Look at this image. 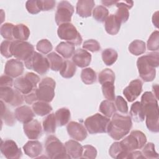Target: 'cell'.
I'll use <instances>...</instances> for the list:
<instances>
[{
  "mask_svg": "<svg viewBox=\"0 0 159 159\" xmlns=\"http://www.w3.org/2000/svg\"><path fill=\"white\" fill-rule=\"evenodd\" d=\"M73 12L74 7L70 2L67 1H60L57 5L55 16L56 24L59 26L62 24L70 22Z\"/></svg>",
  "mask_w": 159,
  "mask_h": 159,
  "instance_id": "12",
  "label": "cell"
},
{
  "mask_svg": "<svg viewBox=\"0 0 159 159\" xmlns=\"http://www.w3.org/2000/svg\"><path fill=\"white\" fill-rule=\"evenodd\" d=\"M159 53L151 52L140 57L137 61L140 77L145 82L152 81L156 76L155 68L159 65Z\"/></svg>",
  "mask_w": 159,
  "mask_h": 159,
  "instance_id": "2",
  "label": "cell"
},
{
  "mask_svg": "<svg viewBox=\"0 0 159 159\" xmlns=\"http://www.w3.org/2000/svg\"><path fill=\"white\" fill-rule=\"evenodd\" d=\"M145 43L140 40H135L132 41L129 46V52L136 56L143 54L145 52Z\"/></svg>",
  "mask_w": 159,
  "mask_h": 159,
  "instance_id": "39",
  "label": "cell"
},
{
  "mask_svg": "<svg viewBox=\"0 0 159 159\" xmlns=\"http://www.w3.org/2000/svg\"><path fill=\"white\" fill-rule=\"evenodd\" d=\"M83 48L91 52H97L100 50L101 46L99 43L94 39H89L84 42Z\"/></svg>",
  "mask_w": 159,
  "mask_h": 159,
  "instance_id": "49",
  "label": "cell"
},
{
  "mask_svg": "<svg viewBox=\"0 0 159 159\" xmlns=\"http://www.w3.org/2000/svg\"><path fill=\"white\" fill-rule=\"evenodd\" d=\"M66 130L68 135L77 141L84 140L88 135L87 131L83 125L75 121H71L68 123Z\"/></svg>",
  "mask_w": 159,
  "mask_h": 159,
  "instance_id": "15",
  "label": "cell"
},
{
  "mask_svg": "<svg viewBox=\"0 0 159 159\" xmlns=\"http://www.w3.org/2000/svg\"><path fill=\"white\" fill-rule=\"evenodd\" d=\"M119 142L124 151L129 153L137 149L142 148L147 142V137L142 131L133 130L129 135Z\"/></svg>",
  "mask_w": 159,
  "mask_h": 159,
  "instance_id": "5",
  "label": "cell"
},
{
  "mask_svg": "<svg viewBox=\"0 0 159 159\" xmlns=\"http://www.w3.org/2000/svg\"><path fill=\"white\" fill-rule=\"evenodd\" d=\"M56 83L50 77L43 78L37 88V96L38 100L50 102L52 101L55 96V88Z\"/></svg>",
  "mask_w": 159,
  "mask_h": 159,
  "instance_id": "10",
  "label": "cell"
},
{
  "mask_svg": "<svg viewBox=\"0 0 159 159\" xmlns=\"http://www.w3.org/2000/svg\"><path fill=\"white\" fill-rule=\"evenodd\" d=\"M76 71V67L73 61L65 60L63 61V65L60 70L61 76L65 78H72Z\"/></svg>",
  "mask_w": 159,
  "mask_h": 159,
  "instance_id": "33",
  "label": "cell"
},
{
  "mask_svg": "<svg viewBox=\"0 0 159 159\" xmlns=\"http://www.w3.org/2000/svg\"><path fill=\"white\" fill-rule=\"evenodd\" d=\"M117 1H102L101 2L103 5L107 6V7H110L112 5L116 4Z\"/></svg>",
  "mask_w": 159,
  "mask_h": 159,
  "instance_id": "56",
  "label": "cell"
},
{
  "mask_svg": "<svg viewBox=\"0 0 159 159\" xmlns=\"http://www.w3.org/2000/svg\"><path fill=\"white\" fill-rule=\"evenodd\" d=\"M37 88L34 89L30 93H29L27 94H25L24 96V101H25V102L27 104H33L34 102H35L38 100L37 96V92H36Z\"/></svg>",
  "mask_w": 159,
  "mask_h": 159,
  "instance_id": "53",
  "label": "cell"
},
{
  "mask_svg": "<svg viewBox=\"0 0 159 159\" xmlns=\"http://www.w3.org/2000/svg\"><path fill=\"white\" fill-rule=\"evenodd\" d=\"M99 111L107 117H111L116 112L115 104L109 100L102 101L99 107Z\"/></svg>",
  "mask_w": 159,
  "mask_h": 159,
  "instance_id": "36",
  "label": "cell"
},
{
  "mask_svg": "<svg viewBox=\"0 0 159 159\" xmlns=\"http://www.w3.org/2000/svg\"><path fill=\"white\" fill-rule=\"evenodd\" d=\"M104 22L105 30L107 34L114 35L119 32L121 24L117 20L114 14L108 16Z\"/></svg>",
  "mask_w": 159,
  "mask_h": 159,
  "instance_id": "25",
  "label": "cell"
},
{
  "mask_svg": "<svg viewBox=\"0 0 159 159\" xmlns=\"http://www.w3.org/2000/svg\"><path fill=\"white\" fill-rule=\"evenodd\" d=\"M15 25L12 23L6 22L1 26L0 32L1 36L7 40H13V30Z\"/></svg>",
  "mask_w": 159,
  "mask_h": 159,
  "instance_id": "43",
  "label": "cell"
},
{
  "mask_svg": "<svg viewBox=\"0 0 159 159\" xmlns=\"http://www.w3.org/2000/svg\"><path fill=\"white\" fill-rule=\"evenodd\" d=\"M24 72L23 63L18 59H11L7 61L4 67V73L11 78H17Z\"/></svg>",
  "mask_w": 159,
  "mask_h": 159,
  "instance_id": "19",
  "label": "cell"
},
{
  "mask_svg": "<svg viewBox=\"0 0 159 159\" xmlns=\"http://www.w3.org/2000/svg\"><path fill=\"white\" fill-rule=\"evenodd\" d=\"M43 131L47 134H54L55 132L57 120L54 113L48 114L43 120L42 123Z\"/></svg>",
  "mask_w": 159,
  "mask_h": 159,
  "instance_id": "32",
  "label": "cell"
},
{
  "mask_svg": "<svg viewBox=\"0 0 159 159\" xmlns=\"http://www.w3.org/2000/svg\"><path fill=\"white\" fill-rule=\"evenodd\" d=\"M36 48L40 53L45 55L52 50L53 46L48 40L42 39L37 42Z\"/></svg>",
  "mask_w": 159,
  "mask_h": 159,
  "instance_id": "46",
  "label": "cell"
},
{
  "mask_svg": "<svg viewBox=\"0 0 159 159\" xmlns=\"http://www.w3.org/2000/svg\"><path fill=\"white\" fill-rule=\"evenodd\" d=\"M130 118L134 122H143L145 118L144 110L139 101H136L133 103L130 107Z\"/></svg>",
  "mask_w": 159,
  "mask_h": 159,
  "instance_id": "26",
  "label": "cell"
},
{
  "mask_svg": "<svg viewBox=\"0 0 159 159\" xmlns=\"http://www.w3.org/2000/svg\"><path fill=\"white\" fill-rule=\"evenodd\" d=\"M45 148L50 158H70L65 145L55 136H48L45 142Z\"/></svg>",
  "mask_w": 159,
  "mask_h": 159,
  "instance_id": "4",
  "label": "cell"
},
{
  "mask_svg": "<svg viewBox=\"0 0 159 159\" xmlns=\"http://www.w3.org/2000/svg\"><path fill=\"white\" fill-rule=\"evenodd\" d=\"M115 106L116 109L122 114H127L128 112L127 103L120 96H117L115 98Z\"/></svg>",
  "mask_w": 159,
  "mask_h": 159,
  "instance_id": "48",
  "label": "cell"
},
{
  "mask_svg": "<svg viewBox=\"0 0 159 159\" xmlns=\"http://www.w3.org/2000/svg\"><path fill=\"white\" fill-rule=\"evenodd\" d=\"M33 110L28 106H19L15 110L16 119L21 123L25 124L34 119V114Z\"/></svg>",
  "mask_w": 159,
  "mask_h": 159,
  "instance_id": "21",
  "label": "cell"
},
{
  "mask_svg": "<svg viewBox=\"0 0 159 159\" xmlns=\"http://www.w3.org/2000/svg\"><path fill=\"white\" fill-rule=\"evenodd\" d=\"M57 34L60 39L73 45H79L82 42V37L76 28L71 23H65L58 26Z\"/></svg>",
  "mask_w": 159,
  "mask_h": 159,
  "instance_id": "8",
  "label": "cell"
},
{
  "mask_svg": "<svg viewBox=\"0 0 159 159\" xmlns=\"http://www.w3.org/2000/svg\"><path fill=\"white\" fill-rule=\"evenodd\" d=\"M0 98L1 101L12 106H19L24 101L22 93L12 87H0Z\"/></svg>",
  "mask_w": 159,
  "mask_h": 159,
  "instance_id": "13",
  "label": "cell"
},
{
  "mask_svg": "<svg viewBox=\"0 0 159 159\" xmlns=\"http://www.w3.org/2000/svg\"><path fill=\"white\" fill-rule=\"evenodd\" d=\"M23 149L26 155L30 158H36L42 153L43 147L38 140H29L23 146Z\"/></svg>",
  "mask_w": 159,
  "mask_h": 159,
  "instance_id": "23",
  "label": "cell"
},
{
  "mask_svg": "<svg viewBox=\"0 0 159 159\" xmlns=\"http://www.w3.org/2000/svg\"><path fill=\"white\" fill-rule=\"evenodd\" d=\"M115 78L116 76L114 72L109 68H105L99 73L98 76V81L101 84L106 81H111L114 83Z\"/></svg>",
  "mask_w": 159,
  "mask_h": 159,
  "instance_id": "42",
  "label": "cell"
},
{
  "mask_svg": "<svg viewBox=\"0 0 159 159\" xmlns=\"http://www.w3.org/2000/svg\"><path fill=\"white\" fill-rule=\"evenodd\" d=\"M30 30L27 26L23 24L15 25L13 30V37L16 40L25 41L30 36Z\"/></svg>",
  "mask_w": 159,
  "mask_h": 159,
  "instance_id": "27",
  "label": "cell"
},
{
  "mask_svg": "<svg viewBox=\"0 0 159 159\" xmlns=\"http://www.w3.org/2000/svg\"><path fill=\"white\" fill-rule=\"evenodd\" d=\"M140 103L143 107L146 117L145 124L147 129L152 132H159V113L158 101L155 96L150 91L145 92Z\"/></svg>",
  "mask_w": 159,
  "mask_h": 159,
  "instance_id": "1",
  "label": "cell"
},
{
  "mask_svg": "<svg viewBox=\"0 0 159 159\" xmlns=\"http://www.w3.org/2000/svg\"><path fill=\"white\" fill-rule=\"evenodd\" d=\"M55 50L63 58L68 59L74 54L75 47L70 43L61 42L56 47Z\"/></svg>",
  "mask_w": 159,
  "mask_h": 159,
  "instance_id": "28",
  "label": "cell"
},
{
  "mask_svg": "<svg viewBox=\"0 0 159 159\" xmlns=\"http://www.w3.org/2000/svg\"><path fill=\"white\" fill-rule=\"evenodd\" d=\"M12 85H14L12 78L7 75L1 76L0 87H12Z\"/></svg>",
  "mask_w": 159,
  "mask_h": 159,
  "instance_id": "54",
  "label": "cell"
},
{
  "mask_svg": "<svg viewBox=\"0 0 159 159\" xmlns=\"http://www.w3.org/2000/svg\"><path fill=\"white\" fill-rule=\"evenodd\" d=\"M159 33L155 30L150 35L147 41V48L150 51H157L159 48Z\"/></svg>",
  "mask_w": 159,
  "mask_h": 159,
  "instance_id": "44",
  "label": "cell"
},
{
  "mask_svg": "<svg viewBox=\"0 0 159 159\" xmlns=\"http://www.w3.org/2000/svg\"><path fill=\"white\" fill-rule=\"evenodd\" d=\"M65 146L67 153L72 158H81L83 153V146L78 142L70 140L65 142Z\"/></svg>",
  "mask_w": 159,
  "mask_h": 159,
  "instance_id": "24",
  "label": "cell"
},
{
  "mask_svg": "<svg viewBox=\"0 0 159 159\" xmlns=\"http://www.w3.org/2000/svg\"><path fill=\"white\" fill-rule=\"evenodd\" d=\"M34 46L26 41H12L11 50L12 56L19 60L25 61L34 52Z\"/></svg>",
  "mask_w": 159,
  "mask_h": 159,
  "instance_id": "11",
  "label": "cell"
},
{
  "mask_svg": "<svg viewBox=\"0 0 159 159\" xmlns=\"http://www.w3.org/2000/svg\"><path fill=\"white\" fill-rule=\"evenodd\" d=\"M109 121V117L99 113H96L85 119L84 125L90 134L106 133Z\"/></svg>",
  "mask_w": 159,
  "mask_h": 159,
  "instance_id": "6",
  "label": "cell"
},
{
  "mask_svg": "<svg viewBox=\"0 0 159 159\" xmlns=\"http://www.w3.org/2000/svg\"><path fill=\"white\" fill-rule=\"evenodd\" d=\"M142 153L145 158H158V154L155 151V145L152 142H148L143 147Z\"/></svg>",
  "mask_w": 159,
  "mask_h": 159,
  "instance_id": "45",
  "label": "cell"
},
{
  "mask_svg": "<svg viewBox=\"0 0 159 159\" xmlns=\"http://www.w3.org/2000/svg\"><path fill=\"white\" fill-rule=\"evenodd\" d=\"M11 40H6L3 41L1 44V53L5 58H9L12 56L11 50Z\"/></svg>",
  "mask_w": 159,
  "mask_h": 159,
  "instance_id": "51",
  "label": "cell"
},
{
  "mask_svg": "<svg viewBox=\"0 0 159 159\" xmlns=\"http://www.w3.org/2000/svg\"><path fill=\"white\" fill-rule=\"evenodd\" d=\"M91 54L84 49H77L72 57V61L80 68L88 66L91 61Z\"/></svg>",
  "mask_w": 159,
  "mask_h": 159,
  "instance_id": "20",
  "label": "cell"
},
{
  "mask_svg": "<svg viewBox=\"0 0 159 159\" xmlns=\"http://www.w3.org/2000/svg\"><path fill=\"white\" fill-rule=\"evenodd\" d=\"M134 2L132 1H117L115 4L117 7V11L114 14L117 20L123 24L127 21L129 17V9L132 7Z\"/></svg>",
  "mask_w": 159,
  "mask_h": 159,
  "instance_id": "17",
  "label": "cell"
},
{
  "mask_svg": "<svg viewBox=\"0 0 159 159\" xmlns=\"http://www.w3.org/2000/svg\"><path fill=\"white\" fill-rule=\"evenodd\" d=\"M94 5L93 0H79L76 3V13L81 17H90Z\"/></svg>",
  "mask_w": 159,
  "mask_h": 159,
  "instance_id": "22",
  "label": "cell"
},
{
  "mask_svg": "<svg viewBox=\"0 0 159 159\" xmlns=\"http://www.w3.org/2000/svg\"><path fill=\"white\" fill-rule=\"evenodd\" d=\"M47 58L48 59L50 68L52 70L55 71H60L64 61L59 55L55 52H51L47 55Z\"/></svg>",
  "mask_w": 159,
  "mask_h": 159,
  "instance_id": "34",
  "label": "cell"
},
{
  "mask_svg": "<svg viewBox=\"0 0 159 159\" xmlns=\"http://www.w3.org/2000/svg\"><path fill=\"white\" fill-rule=\"evenodd\" d=\"M32 110L37 116H44L48 114L52 111V107L48 102L39 101L32 104Z\"/></svg>",
  "mask_w": 159,
  "mask_h": 159,
  "instance_id": "30",
  "label": "cell"
},
{
  "mask_svg": "<svg viewBox=\"0 0 159 159\" xmlns=\"http://www.w3.org/2000/svg\"><path fill=\"white\" fill-rule=\"evenodd\" d=\"M127 158H134V159H138V158H145V157L143 155L142 152L140 151H137L134 150L132 152H130Z\"/></svg>",
  "mask_w": 159,
  "mask_h": 159,
  "instance_id": "55",
  "label": "cell"
},
{
  "mask_svg": "<svg viewBox=\"0 0 159 159\" xmlns=\"http://www.w3.org/2000/svg\"><path fill=\"white\" fill-rule=\"evenodd\" d=\"M132 127V122L130 116L115 113L107 125V132L111 138L119 140L129 133Z\"/></svg>",
  "mask_w": 159,
  "mask_h": 159,
  "instance_id": "3",
  "label": "cell"
},
{
  "mask_svg": "<svg viewBox=\"0 0 159 159\" xmlns=\"http://www.w3.org/2000/svg\"><path fill=\"white\" fill-rule=\"evenodd\" d=\"M83 150L81 158H89L94 159L97 156L96 148L90 145H85L83 146Z\"/></svg>",
  "mask_w": 159,
  "mask_h": 159,
  "instance_id": "47",
  "label": "cell"
},
{
  "mask_svg": "<svg viewBox=\"0 0 159 159\" xmlns=\"http://www.w3.org/2000/svg\"><path fill=\"white\" fill-rule=\"evenodd\" d=\"M81 79L84 84H92L96 81V73L91 68H84L81 73Z\"/></svg>",
  "mask_w": 159,
  "mask_h": 159,
  "instance_id": "40",
  "label": "cell"
},
{
  "mask_svg": "<svg viewBox=\"0 0 159 159\" xmlns=\"http://www.w3.org/2000/svg\"><path fill=\"white\" fill-rule=\"evenodd\" d=\"M109 153L112 158L119 159L127 158L129 153H128L124 151L119 142H116L111 145L109 150Z\"/></svg>",
  "mask_w": 159,
  "mask_h": 159,
  "instance_id": "35",
  "label": "cell"
},
{
  "mask_svg": "<svg viewBox=\"0 0 159 159\" xmlns=\"http://www.w3.org/2000/svg\"><path fill=\"white\" fill-rule=\"evenodd\" d=\"M24 132L25 135L32 140H36L42 135V128L40 123L36 119H32L29 122L24 124Z\"/></svg>",
  "mask_w": 159,
  "mask_h": 159,
  "instance_id": "18",
  "label": "cell"
},
{
  "mask_svg": "<svg viewBox=\"0 0 159 159\" xmlns=\"http://www.w3.org/2000/svg\"><path fill=\"white\" fill-rule=\"evenodd\" d=\"M39 3L41 11H48L53 9L55 7L56 2L53 0H39Z\"/></svg>",
  "mask_w": 159,
  "mask_h": 159,
  "instance_id": "52",
  "label": "cell"
},
{
  "mask_svg": "<svg viewBox=\"0 0 159 159\" xmlns=\"http://www.w3.org/2000/svg\"><path fill=\"white\" fill-rule=\"evenodd\" d=\"M109 11L104 6H98L93 11V16L94 19L99 22H103L108 17Z\"/></svg>",
  "mask_w": 159,
  "mask_h": 159,
  "instance_id": "41",
  "label": "cell"
},
{
  "mask_svg": "<svg viewBox=\"0 0 159 159\" xmlns=\"http://www.w3.org/2000/svg\"><path fill=\"white\" fill-rule=\"evenodd\" d=\"M40 80V77L37 75L32 72H28L25 76L19 77L15 80L14 86L16 89L25 95L30 93L34 89L37 88V85Z\"/></svg>",
  "mask_w": 159,
  "mask_h": 159,
  "instance_id": "7",
  "label": "cell"
},
{
  "mask_svg": "<svg viewBox=\"0 0 159 159\" xmlns=\"http://www.w3.org/2000/svg\"><path fill=\"white\" fill-rule=\"evenodd\" d=\"M55 115L58 126H63L67 124L71 118L70 111L66 107H62L58 109L55 112Z\"/></svg>",
  "mask_w": 159,
  "mask_h": 159,
  "instance_id": "31",
  "label": "cell"
},
{
  "mask_svg": "<svg viewBox=\"0 0 159 159\" xmlns=\"http://www.w3.org/2000/svg\"><path fill=\"white\" fill-rule=\"evenodd\" d=\"M152 22L153 24L156 26V27H158V14L156 16H155V14H153V16H152Z\"/></svg>",
  "mask_w": 159,
  "mask_h": 159,
  "instance_id": "57",
  "label": "cell"
},
{
  "mask_svg": "<svg viewBox=\"0 0 159 159\" xmlns=\"http://www.w3.org/2000/svg\"><path fill=\"white\" fill-rule=\"evenodd\" d=\"M1 117L2 122H4V124L9 126H12L16 123V117L15 115L4 104V102L1 100Z\"/></svg>",
  "mask_w": 159,
  "mask_h": 159,
  "instance_id": "29",
  "label": "cell"
},
{
  "mask_svg": "<svg viewBox=\"0 0 159 159\" xmlns=\"http://www.w3.org/2000/svg\"><path fill=\"white\" fill-rule=\"evenodd\" d=\"M101 86L102 94L104 98L110 101H114L116 98L114 83L111 81H106L103 83Z\"/></svg>",
  "mask_w": 159,
  "mask_h": 159,
  "instance_id": "38",
  "label": "cell"
},
{
  "mask_svg": "<svg viewBox=\"0 0 159 159\" xmlns=\"http://www.w3.org/2000/svg\"><path fill=\"white\" fill-rule=\"evenodd\" d=\"M143 83L139 79L131 81L124 90L123 94L129 102H133L142 91Z\"/></svg>",
  "mask_w": 159,
  "mask_h": 159,
  "instance_id": "16",
  "label": "cell"
},
{
  "mask_svg": "<svg viewBox=\"0 0 159 159\" xmlns=\"http://www.w3.org/2000/svg\"><path fill=\"white\" fill-rule=\"evenodd\" d=\"M24 64L27 68L32 70L41 75L47 73L50 68L48 59L37 52H34L32 55L24 61Z\"/></svg>",
  "mask_w": 159,
  "mask_h": 159,
  "instance_id": "9",
  "label": "cell"
},
{
  "mask_svg": "<svg viewBox=\"0 0 159 159\" xmlns=\"http://www.w3.org/2000/svg\"><path fill=\"white\" fill-rule=\"evenodd\" d=\"M0 150L7 159H18L22 157V151L12 140H1Z\"/></svg>",
  "mask_w": 159,
  "mask_h": 159,
  "instance_id": "14",
  "label": "cell"
},
{
  "mask_svg": "<svg viewBox=\"0 0 159 159\" xmlns=\"http://www.w3.org/2000/svg\"><path fill=\"white\" fill-rule=\"evenodd\" d=\"M102 59L105 65L111 66L113 65L118 58L117 52L113 48H106L102 52Z\"/></svg>",
  "mask_w": 159,
  "mask_h": 159,
  "instance_id": "37",
  "label": "cell"
},
{
  "mask_svg": "<svg viewBox=\"0 0 159 159\" xmlns=\"http://www.w3.org/2000/svg\"><path fill=\"white\" fill-rule=\"evenodd\" d=\"M27 11L32 14H38L41 11L39 0H29L25 3Z\"/></svg>",
  "mask_w": 159,
  "mask_h": 159,
  "instance_id": "50",
  "label": "cell"
}]
</instances>
